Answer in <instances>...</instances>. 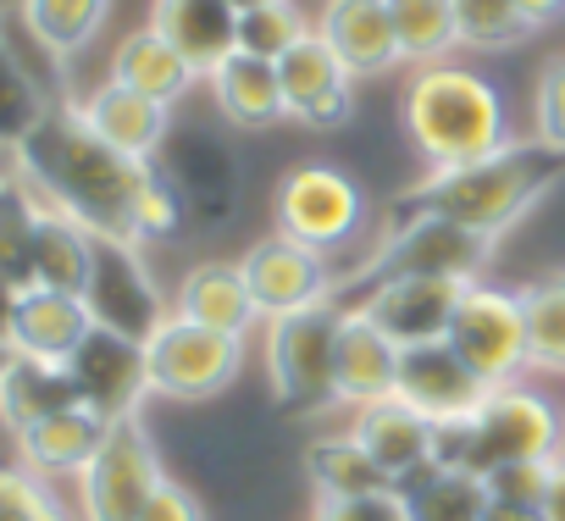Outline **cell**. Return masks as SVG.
Here are the masks:
<instances>
[{
    "label": "cell",
    "mask_w": 565,
    "mask_h": 521,
    "mask_svg": "<svg viewBox=\"0 0 565 521\" xmlns=\"http://www.w3.org/2000/svg\"><path fill=\"white\" fill-rule=\"evenodd\" d=\"M95 328L84 295H62V289H23L18 300V322H12V350L18 355H40V361H67L84 333Z\"/></svg>",
    "instance_id": "d4e9b609"
},
{
    "label": "cell",
    "mask_w": 565,
    "mask_h": 521,
    "mask_svg": "<svg viewBox=\"0 0 565 521\" xmlns=\"http://www.w3.org/2000/svg\"><path fill=\"white\" fill-rule=\"evenodd\" d=\"M317 34L328 40V51L350 67V78H383L405 62L388 0H328Z\"/></svg>",
    "instance_id": "ac0fdd59"
},
{
    "label": "cell",
    "mask_w": 565,
    "mask_h": 521,
    "mask_svg": "<svg viewBox=\"0 0 565 521\" xmlns=\"http://www.w3.org/2000/svg\"><path fill=\"white\" fill-rule=\"evenodd\" d=\"M67 372L78 383V400L100 416V422H134L139 405L150 400V366H145V344L111 328H89L84 344L67 355Z\"/></svg>",
    "instance_id": "4fadbf2b"
},
{
    "label": "cell",
    "mask_w": 565,
    "mask_h": 521,
    "mask_svg": "<svg viewBox=\"0 0 565 521\" xmlns=\"http://www.w3.org/2000/svg\"><path fill=\"white\" fill-rule=\"evenodd\" d=\"M150 29L200 73L211 78L233 51H238V12L227 0H156Z\"/></svg>",
    "instance_id": "44dd1931"
},
{
    "label": "cell",
    "mask_w": 565,
    "mask_h": 521,
    "mask_svg": "<svg viewBox=\"0 0 565 521\" xmlns=\"http://www.w3.org/2000/svg\"><path fill=\"white\" fill-rule=\"evenodd\" d=\"M460 295H466V284H455V278H383L355 295V311H366L399 350H411V344L449 339Z\"/></svg>",
    "instance_id": "2e32d148"
},
{
    "label": "cell",
    "mask_w": 565,
    "mask_h": 521,
    "mask_svg": "<svg viewBox=\"0 0 565 521\" xmlns=\"http://www.w3.org/2000/svg\"><path fill=\"white\" fill-rule=\"evenodd\" d=\"M167 482L161 455L150 444V433L134 422H111L106 444L95 449V460L78 471V504L84 521H139V510L150 504V493Z\"/></svg>",
    "instance_id": "9c48e42d"
},
{
    "label": "cell",
    "mask_w": 565,
    "mask_h": 521,
    "mask_svg": "<svg viewBox=\"0 0 565 521\" xmlns=\"http://www.w3.org/2000/svg\"><path fill=\"white\" fill-rule=\"evenodd\" d=\"M7 167H12V156H0V178H7Z\"/></svg>",
    "instance_id": "f907efd6"
},
{
    "label": "cell",
    "mask_w": 565,
    "mask_h": 521,
    "mask_svg": "<svg viewBox=\"0 0 565 521\" xmlns=\"http://www.w3.org/2000/svg\"><path fill=\"white\" fill-rule=\"evenodd\" d=\"M40 216H45V200L40 189L7 167L0 178V278H7L18 295L34 289V238H40Z\"/></svg>",
    "instance_id": "1f68e13d"
},
{
    "label": "cell",
    "mask_w": 565,
    "mask_h": 521,
    "mask_svg": "<svg viewBox=\"0 0 565 521\" xmlns=\"http://www.w3.org/2000/svg\"><path fill=\"white\" fill-rule=\"evenodd\" d=\"M388 18H394L405 62H416V67L444 62L460 45V34H455V0H388Z\"/></svg>",
    "instance_id": "e575fe53"
},
{
    "label": "cell",
    "mask_w": 565,
    "mask_h": 521,
    "mask_svg": "<svg viewBox=\"0 0 565 521\" xmlns=\"http://www.w3.org/2000/svg\"><path fill=\"white\" fill-rule=\"evenodd\" d=\"M172 311L189 317V322H200V328L233 333V339H244L260 322V311L249 300V284L238 273V260H200V267H189L183 284H178V295H172Z\"/></svg>",
    "instance_id": "7402d4cb"
},
{
    "label": "cell",
    "mask_w": 565,
    "mask_h": 521,
    "mask_svg": "<svg viewBox=\"0 0 565 521\" xmlns=\"http://www.w3.org/2000/svg\"><path fill=\"white\" fill-rule=\"evenodd\" d=\"M449 344L466 355V366L488 383H521V372L532 366V344H526V311L521 295L493 289V284H466L455 322H449Z\"/></svg>",
    "instance_id": "ba28073f"
},
{
    "label": "cell",
    "mask_w": 565,
    "mask_h": 521,
    "mask_svg": "<svg viewBox=\"0 0 565 521\" xmlns=\"http://www.w3.org/2000/svg\"><path fill=\"white\" fill-rule=\"evenodd\" d=\"M493 255V238L449 222L438 211H399V227L372 249L366 273L355 278V295L383 284V278H455V284H482V267Z\"/></svg>",
    "instance_id": "5b68a950"
},
{
    "label": "cell",
    "mask_w": 565,
    "mask_h": 521,
    "mask_svg": "<svg viewBox=\"0 0 565 521\" xmlns=\"http://www.w3.org/2000/svg\"><path fill=\"white\" fill-rule=\"evenodd\" d=\"M7 361H12V344H7V339H0V372H7Z\"/></svg>",
    "instance_id": "681fc988"
},
{
    "label": "cell",
    "mask_w": 565,
    "mask_h": 521,
    "mask_svg": "<svg viewBox=\"0 0 565 521\" xmlns=\"http://www.w3.org/2000/svg\"><path fill=\"white\" fill-rule=\"evenodd\" d=\"M111 78L128 84V89H139V95H150V100H161V106L183 100V95L200 84V73H194L150 23L134 29L128 40H117V51H111Z\"/></svg>",
    "instance_id": "83f0119b"
},
{
    "label": "cell",
    "mask_w": 565,
    "mask_h": 521,
    "mask_svg": "<svg viewBox=\"0 0 565 521\" xmlns=\"http://www.w3.org/2000/svg\"><path fill=\"white\" fill-rule=\"evenodd\" d=\"M317 521H411L405 488H377L355 499H317Z\"/></svg>",
    "instance_id": "b9f144b4"
},
{
    "label": "cell",
    "mask_w": 565,
    "mask_h": 521,
    "mask_svg": "<svg viewBox=\"0 0 565 521\" xmlns=\"http://www.w3.org/2000/svg\"><path fill=\"white\" fill-rule=\"evenodd\" d=\"M543 521H565V449L548 460V488H543Z\"/></svg>",
    "instance_id": "ee69618b"
},
{
    "label": "cell",
    "mask_w": 565,
    "mask_h": 521,
    "mask_svg": "<svg viewBox=\"0 0 565 521\" xmlns=\"http://www.w3.org/2000/svg\"><path fill=\"white\" fill-rule=\"evenodd\" d=\"M350 433L372 449V460L394 477V488H405L411 477H422L433 466V422L416 405H405L399 394L355 405L350 411Z\"/></svg>",
    "instance_id": "d6986e66"
},
{
    "label": "cell",
    "mask_w": 565,
    "mask_h": 521,
    "mask_svg": "<svg viewBox=\"0 0 565 521\" xmlns=\"http://www.w3.org/2000/svg\"><path fill=\"white\" fill-rule=\"evenodd\" d=\"M106 433H111V422H100L89 405H73L62 416H45V422L23 427L18 455L34 477H78L95 460V449L106 444Z\"/></svg>",
    "instance_id": "cb8c5ba5"
},
{
    "label": "cell",
    "mask_w": 565,
    "mask_h": 521,
    "mask_svg": "<svg viewBox=\"0 0 565 521\" xmlns=\"http://www.w3.org/2000/svg\"><path fill=\"white\" fill-rule=\"evenodd\" d=\"M84 306H89L95 328L128 333L139 344L172 317L156 278H150L145 244H134V238H95V267H89V284H84Z\"/></svg>",
    "instance_id": "30bf717a"
},
{
    "label": "cell",
    "mask_w": 565,
    "mask_h": 521,
    "mask_svg": "<svg viewBox=\"0 0 565 521\" xmlns=\"http://www.w3.org/2000/svg\"><path fill=\"white\" fill-rule=\"evenodd\" d=\"M394 394H399L405 405H416L427 422H466V416L482 411L488 383L466 366V355H460L449 339H433V344L399 350Z\"/></svg>",
    "instance_id": "9a60e30c"
},
{
    "label": "cell",
    "mask_w": 565,
    "mask_h": 521,
    "mask_svg": "<svg viewBox=\"0 0 565 521\" xmlns=\"http://www.w3.org/2000/svg\"><path fill=\"white\" fill-rule=\"evenodd\" d=\"M306 477L317 482V499H355V493H377L394 488V477L372 460V449L355 433H328L306 444Z\"/></svg>",
    "instance_id": "d6a6232c"
},
{
    "label": "cell",
    "mask_w": 565,
    "mask_h": 521,
    "mask_svg": "<svg viewBox=\"0 0 565 521\" xmlns=\"http://www.w3.org/2000/svg\"><path fill=\"white\" fill-rule=\"evenodd\" d=\"M521 311H526V344H532V366L565 372V278H543L521 289Z\"/></svg>",
    "instance_id": "d590c367"
},
{
    "label": "cell",
    "mask_w": 565,
    "mask_h": 521,
    "mask_svg": "<svg viewBox=\"0 0 565 521\" xmlns=\"http://www.w3.org/2000/svg\"><path fill=\"white\" fill-rule=\"evenodd\" d=\"M471 433H477V477L510 460H554L565 449L559 411L521 383L488 389L482 411L471 416Z\"/></svg>",
    "instance_id": "8fae6325"
},
{
    "label": "cell",
    "mask_w": 565,
    "mask_h": 521,
    "mask_svg": "<svg viewBox=\"0 0 565 521\" xmlns=\"http://www.w3.org/2000/svg\"><path fill=\"white\" fill-rule=\"evenodd\" d=\"M78 117H84L106 145H117L122 156H139V161H156L161 145H167V134H172V106H161V100H150V95L117 84V78L95 84V89L78 100Z\"/></svg>",
    "instance_id": "ffe728a7"
},
{
    "label": "cell",
    "mask_w": 565,
    "mask_h": 521,
    "mask_svg": "<svg viewBox=\"0 0 565 521\" xmlns=\"http://www.w3.org/2000/svg\"><path fill=\"white\" fill-rule=\"evenodd\" d=\"M45 111H51V95H45V84L34 78L29 56L18 51L12 18L0 12V156H12V150L40 128Z\"/></svg>",
    "instance_id": "4dcf8cb0"
},
{
    "label": "cell",
    "mask_w": 565,
    "mask_h": 521,
    "mask_svg": "<svg viewBox=\"0 0 565 521\" xmlns=\"http://www.w3.org/2000/svg\"><path fill=\"white\" fill-rule=\"evenodd\" d=\"M515 7L532 18V29H548V23L565 18V0H515Z\"/></svg>",
    "instance_id": "bcb514c9"
},
{
    "label": "cell",
    "mask_w": 565,
    "mask_h": 521,
    "mask_svg": "<svg viewBox=\"0 0 565 521\" xmlns=\"http://www.w3.org/2000/svg\"><path fill=\"white\" fill-rule=\"evenodd\" d=\"M227 7H233V12L244 18V12H255V7H271V0H227Z\"/></svg>",
    "instance_id": "c3c4849f"
},
{
    "label": "cell",
    "mask_w": 565,
    "mask_h": 521,
    "mask_svg": "<svg viewBox=\"0 0 565 521\" xmlns=\"http://www.w3.org/2000/svg\"><path fill=\"white\" fill-rule=\"evenodd\" d=\"M84 405L78 400V383L67 372V361H40V355H18L7 361V372H0V422H7L12 433L45 422V416H62Z\"/></svg>",
    "instance_id": "484cf974"
},
{
    "label": "cell",
    "mask_w": 565,
    "mask_h": 521,
    "mask_svg": "<svg viewBox=\"0 0 565 521\" xmlns=\"http://www.w3.org/2000/svg\"><path fill=\"white\" fill-rule=\"evenodd\" d=\"M211 100L233 128H271L282 117V84H277V62H260L249 51H233L211 78Z\"/></svg>",
    "instance_id": "4316f807"
},
{
    "label": "cell",
    "mask_w": 565,
    "mask_h": 521,
    "mask_svg": "<svg viewBox=\"0 0 565 521\" xmlns=\"http://www.w3.org/2000/svg\"><path fill=\"white\" fill-rule=\"evenodd\" d=\"M482 488H488V499H504V504H537V510H543L548 460H510V466H493V471H482Z\"/></svg>",
    "instance_id": "60d3db41"
},
{
    "label": "cell",
    "mask_w": 565,
    "mask_h": 521,
    "mask_svg": "<svg viewBox=\"0 0 565 521\" xmlns=\"http://www.w3.org/2000/svg\"><path fill=\"white\" fill-rule=\"evenodd\" d=\"M277 84H282V117L300 128H339L350 117V67L328 51V40L311 29L289 56L277 62Z\"/></svg>",
    "instance_id": "e0dca14e"
},
{
    "label": "cell",
    "mask_w": 565,
    "mask_h": 521,
    "mask_svg": "<svg viewBox=\"0 0 565 521\" xmlns=\"http://www.w3.org/2000/svg\"><path fill=\"white\" fill-rule=\"evenodd\" d=\"M12 167L40 189L45 205L84 222L95 238H134L139 244V200L156 178V161L122 156L106 145L78 106H51L40 128L12 150Z\"/></svg>",
    "instance_id": "6da1fadb"
},
{
    "label": "cell",
    "mask_w": 565,
    "mask_h": 521,
    "mask_svg": "<svg viewBox=\"0 0 565 521\" xmlns=\"http://www.w3.org/2000/svg\"><path fill=\"white\" fill-rule=\"evenodd\" d=\"M18 300H23V295L0 278V339H7V344H12V322H18Z\"/></svg>",
    "instance_id": "7dc6e473"
},
{
    "label": "cell",
    "mask_w": 565,
    "mask_h": 521,
    "mask_svg": "<svg viewBox=\"0 0 565 521\" xmlns=\"http://www.w3.org/2000/svg\"><path fill=\"white\" fill-rule=\"evenodd\" d=\"M145 366H150V394H161V400H211L238 378L244 339L200 328V322L172 311L145 339Z\"/></svg>",
    "instance_id": "8992f818"
},
{
    "label": "cell",
    "mask_w": 565,
    "mask_h": 521,
    "mask_svg": "<svg viewBox=\"0 0 565 521\" xmlns=\"http://www.w3.org/2000/svg\"><path fill=\"white\" fill-rule=\"evenodd\" d=\"M317 23H306V12L295 0H271V7H255L238 18V51L260 56V62H282Z\"/></svg>",
    "instance_id": "74e56055"
},
{
    "label": "cell",
    "mask_w": 565,
    "mask_h": 521,
    "mask_svg": "<svg viewBox=\"0 0 565 521\" xmlns=\"http://www.w3.org/2000/svg\"><path fill=\"white\" fill-rule=\"evenodd\" d=\"M565 156L548 150V145H504L482 161H466V167H444V172H427L405 200L399 211H438L449 222H466L488 238H499L504 227H515L537 194L559 178Z\"/></svg>",
    "instance_id": "3957f363"
},
{
    "label": "cell",
    "mask_w": 565,
    "mask_h": 521,
    "mask_svg": "<svg viewBox=\"0 0 565 521\" xmlns=\"http://www.w3.org/2000/svg\"><path fill=\"white\" fill-rule=\"evenodd\" d=\"M482 521H543V510H537V504H504V499H488Z\"/></svg>",
    "instance_id": "f6af8a7d"
},
{
    "label": "cell",
    "mask_w": 565,
    "mask_h": 521,
    "mask_svg": "<svg viewBox=\"0 0 565 521\" xmlns=\"http://www.w3.org/2000/svg\"><path fill=\"white\" fill-rule=\"evenodd\" d=\"M405 504H411V521H482L488 488H482L477 471H438V466H427L422 477L405 482Z\"/></svg>",
    "instance_id": "836d02e7"
},
{
    "label": "cell",
    "mask_w": 565,
    "mask_h": 521,
    "mask_svg": "<svg viewBox=\"0 0 565 521\" xmlns=\"http://www.w3.org/2000/svg\"><path fill=\"white\" fill-rule=\"evenodd\" d=\"M271 211H277V233L282 238L333 255L366 222V194H361V183L350 172H339L328 161H311V167H295L289 178L277 183Z\"/></svg>",
    "instance_id": "52a82bcc"
},
{
    "label": "cell",
    "mask_w": 565,
    "mask_h": 521,
    "mask_svg": "<svg viewBox=\"0 0 565 521\" xmlns=\"http://www.w3.org/2000/svg\"><path fill=\"white\" fill-rule=\"evenodd\" d=\"M95 267V233L84 222H73L67 211L45 205L40 216V238H34V289H62V295H84Z\"/></svg>",
    "instance_id": "f546056e"
},
{
    "label": "cell",
    "mask_w": 565,
    "mask_h": 521,
    "mask_svg": "<svg viewBox=\"0 0 565 521\" xmlns=\"http://www.w3.org/2000/svg\"><path fill=\"white\" fill-rule=\"evenodd\" d=\"M532 139L565 156V56H554L532 84Z\"/></svg>",
    "instance_id": "ab89813d"
},
{
    "label": "cell",
    "mask_w": 565,
    "mask_h": 521,
    "mask_svg": "<svg viewBox=\"0 0 565 521\" xmlns=\"http://www.w3.org/2000/svg\"><path fill=\"white\" fill-rule=\"evenodd\" d=\"M0 521H73L45 477L29 466H0Z\"/></svg>",
    "instance_id": "f35d334b"
},
{
    "label": "cell",
    "mask_w": 565,
    "mask_h": 521,
    "mask_svg": "<svg viewBox=\"0 0 565 521\" xmlns=\"http://www.w3.org/2000/svg\"><path fill=\"white\" fill-rule=\"evenodd\" d=\"M238 273L249 284V300L255 311L271 322V317H289V311H306L317 300H333V273H328V255L311 249V244H295V238H260L244 249Z\"/></svg>",
    "instance_id": "5bb4252c"
},
{
    "label": "cell",
    "mask_w": 565,
    "mask_h": 521,
    "mask_svg": "<svg viewBox=\"0 0 565 521\" xmlns=\"http://www.w3.org/2000/svg\"><path fill=\"white\" fill-rule=\"evenodd\" d=\"M405 128L433 172L466 167V161H482V156L515 145L510 106H504L499 84L460 62L416 67V78L405 89Z\"/></svg>",
    "instance_id": "7a4b0ae2"
},
{
    "label": "cell",
    "mask_w": 565,
    "mask_h": 521,
    "mask_svg": "<svg viewBox=\"0 0 565 521\" xmlns=\"http://www.w3.org/2000/svg\"><path fill=\"white\" fill-rule=\"evenodd\" d=\"M18 18H23V34H29L45 56L73 62V56L89 51L95 34L106 29L111 0H18Z\"/></svg>",
    "instance_id": "f1b7e54d"
},
{
    "label": "cell",
    "mask_w": 565,
    "mask_h": 521,
    "mask_svg": "<svg viewBox=\"0 0 565 521\" xmlns=\"http://www.w3.org/2000/svg\"><path fill=\"white\" fill-rule=\"evenodd\" d=\"M394 372H399V344L355 306H344V328H339V405H372L383 394H394Z\"/></svg>",
    "instance_id": "603a6c76"
},
{
    "label": "cell",
    "mask_w": 565,
    "mask_h": 521,
    "mask_svg": "<svg viewBox=\"0 0 565 521\" xmlns=\"http://www.w3.org/2000/svg\"><path fill=\"white\" fill-rule=\"evenodd\" d=\"M139 521H205V504L183 488V482H161L156 493H150V504L139 510Z\"/></svg>",
    "instance_id": "7bdbcfd3"
},
{
    "label": "cell",
    "mask_w": 565,
    "mask_h": 521,
    "mask_svg": "<svg viewBox=\"0 0 565 521\" xmlns=\"http://www.w3.org/2000/svg\"><path fill=\"white\" fill-rule=\"evenodd\" d=\"M339 328L344 306L317 300L306 311L266 322V378L282 411H328L339 405Z\"/></svg>",
    "instance_id": "277c9868"
},
{
    "label": "cell",
    "mask_w": 565,
    "mask_h": 521,
    "mask_svg": "<svg viewBox=\"0 0 565 521\" xmlns=\"http://www.w3.org/2000/svg\"><path fill=\"white\" fill-rule=\"evenodd\" d=\"M156 167L178 189L183 211H194L200 222H227L233 216V205H238V161H233V150L211 128L172 123Z\"/></svg>",
    "instance_id": "7c38bea8"
},
{
    "label": "cell",
    "mask_w": 565,
    "mask_h": 521,
    "mask_svg": "<svg viewBox=\"0 0 565 521\" xmlns=\"http://www.w3.org/2000/svg\"><path fill=\"white\" fill-rule=\"evenodd\" d=\"M455 34L466 51H510L532 34V18L515 0H455Z\"/></svg>",
    "instance_id": "8d00e7d4"
}]
</instances>
